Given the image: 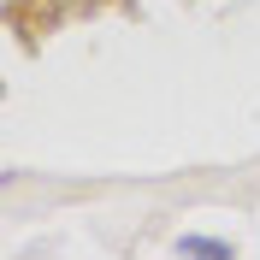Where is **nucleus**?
I'll use <instances>...</instances> for the list:
<instances>
[{
  "label": "nucleus",
  "instance_id": "nucleus-1",
  "mask_svg": "<svg viewBox=\"0 0 260 260\" xmlns=\"http://www.w3.org/2000/svg\"><path fill=\"white\" fill-rule=\"evenodd\" d=\"M178 254H225V243H201V237H189V243H178Z\"/></svg>",
  "mask_w": 260,
  "mask_h": 260
}]
</instances>
